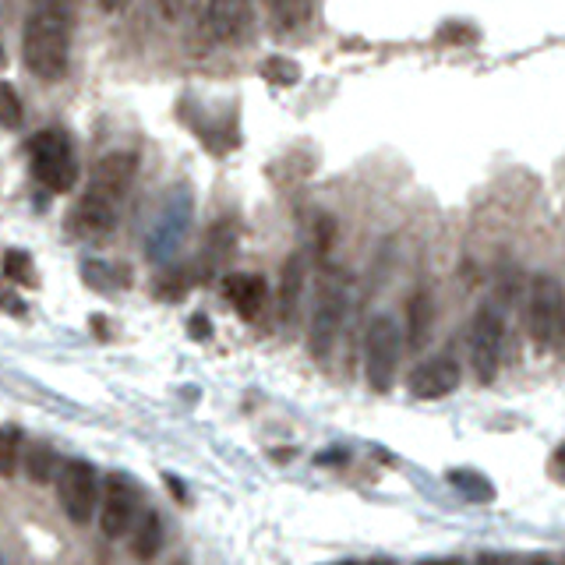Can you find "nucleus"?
<instances>
[{
    "label": "nucleus",
    "instance_id": "obj_1",
    "mask_svg": "<svg viewBox=\"0 0 565 565\" xmlns=\"http://www.w3.org/2000/svg\"><path fill=\"white\" fill-rule=\"evenodd\" d=\"M71 14L36 8L22 28V61L39 82H61L71 57Z\"/></svg>",
    "mask_w": 565,
    "mask_h": 565
},
{
    "label": "nucleus",
    "instance_id": "obj_2",
    "mask_svg": "<svg viewBox=\"0 0 565 565\" xmlns=\"http://www.w3.org/2000/svg\"><path fill=\"white\" fill-rule=\"evenodd\" d=\"M191 219H195V199H191L188 188H170V195L163 199L159 213L153 219L145 237V259L148 262H170L177 251L184 248L191 233Z\"/></svg>",
    "mask_w": 565,
    "mask_h": 565
},
{
    "label": "nucleus",
    "instance_id": "obj_3",
    "mask_svg": "<svg viewBox=\"0 0 565 565\" xmlns=\"http://www.w3.org/2000/svg\"><path fill=\"white\" fill-rule=\"evenodd\" d=\"M28 153H33L36 181L47 191H53V195H68V191L79 188L82 167H79V156H74V145L64 131H57V128L39 131L33 145H28Z\"/></svg>",
    "mask_w": 565,
    "mask_h": 565
},
{
    "label": "nucleus",
    "instance_id": "obj_4",
    "mask_svg": "<svg viewBox=\"0 0 565 565\" xmlns=\"http://www.w3.org/2000/svg\"><path fill=\"white\" fill-rule=\"evenodd\" d=\"M399 353H404V333L393 315H375L364 333V378L375 393H389L396 382Z\"/></svg>",
    "mask_w": 565,
    "mask_h": 565
},
{
    "label": "nucleus",
    "instance_id": "obj_5",
    "mask_svg": "<svg viewBox=\"0 0 565 565\" xmlns=\"http://www.w3.org/2000/svg\"><path fill=\"white\" fill-rule=\"evenodd\" d=\"M527 325L538 350H558L562 344V287L555 276H538L527 297Z\"/></svg>",
    "mask_w": 565,
    "mask_h": 565
},
{
    "label": "nucleus",
    "instance_id": "obj_6",
    "mask_svg": "<svg viewBox=\"0 0 565 565\" xmlns=\"http://www.w3.org/2000/svg\"><path fill=\"white\" fill-rule=\"evenodd\" d=\"M344 318H347V282L325 279L315 315H311V329H308V350L315 361H329V353L336 350L339 329H344Z\"/></svg>",
    "mask_w": 565,
    "mask_h": 565
},
{
    "label": "nucleus",
    "instance_id": "obj_7",
    "mask_svg": "<svg viewBox=\"0 0 565 565\" xmlns=\"http://www.w3.org/2000/svg\"><path fill=\"white\" fill-rule=\"evenodd\" d=\"M57 498H61L71 524H88L99 502V473L85 459H64L57 467Z\"/></svg>",
    "mask_w": 565,
    "mask_h": 565
},
{
    "label": "nucleus",
    "instance_id": "obj_8",
    "mask_svg": "<svg viewBox=\"0 0 565 565\" xmlns=\"http://www.w3.org/2000/svg\"><path fill=\"white\" fill-rule=\"evenodd\" d=\"M502 347H505V318L498 315V308H481L470 322V364L481 385L498 378Z\"/></svg>",
    "mask_w": 565,
    "mask_h": 565
},
{
    "label": "nucleus",
    "instance_id": "obj_9",
    "mask_svg": "<svg viewBox=\"0 0 565 565\" xmlns=\"http://www.w3.org/2000/svg\"><path fill=\"white\" fill-rule=\"evenodd\" d=\"M139 509H142V492L135 478H128V473H107V481H103V502H99L103 533H107L110 541L128 538Z\"/></svg>",
    "mask_w": 565,
    "mask_h": 565
},
{
    "label": "nucleus",
    "instance_id": "obj_10",
    "mask_svg": "<svg viewBox=\"0 0 565 565\" xmlns=\"http://www.w3.org/2000/svg\"><path fill=\"white\" fill-rule=\"evenodd\" d=\"M202 22H205V33L216 43L237 47V43H244L255 33V8H251V0H205Z\"/></svg>",
    "mask_w": 565,
    "mask_h": 565
},
{
    "label": "nucleus",
    "instance_id": "obj_11",
    "mask_svg": "<svg viewBox=\"0 0 565 565\" xmlns=\"http://www.w3.org/2000/svg\"><path fill=\"white\" fill-rule=\"evenodd\" d=\"M459 378H464L459 361H453L449 353H438V357H431V361H424L410 371L407 389L413 399H442V396L459 389Z\"/></svg>",
    "mask_w": 565,
    "mask_h": 565
},
{
    "label": "nucleus",
    "instance_id": "obj_12",
    "mask_svg": "<svg viewBox=\"0 0 565 565\" xmlns=\"http://www.w3.org/2000/svg\"><path fill=\"white\" fill-rule=\"evenodd\" d=\"M135 173H139V156L135 153H107L93 167L88 191H99V195L121 202L124 191L131 188V181H135Z\"/></svg>",
    "mask_w": 565,
    "mask_h": 565
},
{
    "label": "nucleus",
    "instance_id": "obj_13",
    "mask_svg": "<svg viewBox=\"0 0 565 565\" xmlns=\"http://www.w3.org/2000/svg\"><path fill=\"white\" fill-rule=\"evenodd\" d=\"M117 205L121 202H113L107 195H99V191H85V195L74 202V209H71V230L79 233V237H103V233H110L117 227Z\"/></svg>",
    "mask_w": 565,
    "mask_h": 565
},
{
    "label": "nucleus",
    "instance_id": "obj_14",
    "mask_svg": "<svg viewBox=\"0 0 565 565\" xmlns=\"http://www.w3.org/2000/svg\"><path fill=\"white\" fill-rule=\"evenodd\" d=\"M223 293H227L237 315L244 322H255L265 311V301H269V282L259 273H230L223 279Z\"/></svg>",
    "mask_w": 565,
    "mask_h": 565
},
{
    "label": "nucleus",
    "instance_id": "obj_15",
    "mask_svg": "<svg viewBox=\"0 0 565 565\" xmlns=\"http://www.w3.org/2000/svg\"><path fill=\"white\" fill-rule=\"evenodd\" d=\"M304 279H308V259L297 251L287 262H282V279H279V318L290 322L301 308V293H304Z\"/></svg>",
    "mask_w": 565,
    "mask_h": 565
},
{
    "label": "nucleus",
    "instance_id": "obj_16",
    "mask_svg": "<svg viewBox=\"0 0 565 565\" xmlns=\"http://www.w3.org/2000/svg\"><path fill=\"white\" fill-rule=\"evenodd\" d=\"M128 533H131V552H135V558L153 562L163 552V519L156 509H145L142 505Z\"/></svg>",
    "mask_w": 565,
    "mask_h": 565
},
{
    "label": "nucleus",
    "instance_id": "obj_17",
    "mask_svg": "<svg viewBox=\"0 0 565 565\" xmlns=\"http://www.w3.org/2000/svg\"><path fill=\"white\" fill-rule=\"evenodd\" d=\"M431 322H435V304H431V293L418 290L407 304V333H410L413 350L424 347V339L431 336Z\"/></svg>",
    "mask_w": 565,
    "mask_h": 565
},
{
    "label": "nucleus",
    "instance_id": "obj_18",
    "mask_svg": "<svg viewBox=\"0 0 565 565\" xmlns=\"http://www.w3.org/2000/svg\"><path fill=\"white\" fill-rule=\"evenodd\" d=\"M269 11H273V33H293L311 19V0H269Z\"/></svg>",
    "mask_w": 565,
    "mask_h": 565
},
{
    "label": "nucleus",
    "instance_id": "obj_19",
    "mask_svg": "<svg viewBox=\"0 0 565 565\" xmlns=\"http://www.w3.org/2000/svg\"><path fill=\"white\" fill-rule=\"evenodd\" d=\"M449 484L470 502H492L495 498V484L478 470H449Z\"/></svg>",
    "mask_w": 565,
    "mask_h": 565
},
{
    "label": "nucleus",
    "instance_id": "obj_20",
    "mask_svg": "<svg viewBox=\"0 0 565 565\" xmlns=\"http://www.w3.org/2000/svg\"><path fill=\"white\" fill-rule=\"evenodd\" d=\"M57 467H61V464H57V456H53L50 445H43V442L28 445V453H25L28 481H33V484H50L57 478Z\"/></svg>",
    "mask_w": 565,
    "mask_h": 565
},
{
    "label": "nucleus",
    "instance_id": "obj_21",
    "mask_svg": "<svg viewBox=\"0 0 565 565\" xmlns=\"http://www.w3.org/2000/svg\"><path fill=\"white\" fill-rule=\"evenodd\" d=\"M0 124L8 131H19L25 124V107H22V96L19 88L11 82H0Z\"/></svg>",
    "mask_w": 565,
    "mask_h": 565
},
{
    "label": "nucleus",
    "instance_id": "obj_22",
    "mask_svg": "<svg viewBox=\"0 0 565 565\" xmlns=\"http://www.w3.org/2000/svg\"><path fill=\"white\" fill-rule=\"evenodd\" d=\"M22 456V431L19 428H0V478H14Z\"/></svg>",
    "mask_w": 565,
    "mask_h": 565
},
{
    "label": "nucleus",
    "instance_id": "obj_23",
    "mask_svg": "<svg viewBox=\"0 0 565 565\" xmlns=\"http://www.w3.org/2000/svg\"><path fill=\"white\" fill-rule=\"evenodd\" d=\"M4 279L19 282V287H33V282H36V265H33V259H28L25 251L11 248L8 255H4Z\"/></svg>",
    "mask_w": 565,
    "mask_h": 565
},
{
    "label": "nucleus",
    "instance_id": "obj_24",
    "mask_svg": "<svg viewBox=\"0 0 565 565\" xmlns=\"http://www.w3.org/2000/svg\"><path fill=\"white\" fill-rule=\"evenodd\" d=\"M230 255H233V233L227 227H216L209 233V248H205V269H219L223 259H230Z\"/></svg>",
    "mask_w": 565,
    "mask_h": 565
},
{
    "label": "nucleus",
    "instance_id": "obj_25",
    "mask_svg": "<svg viewBox=\"0 0 565 565\" xmlns=\"http://www.w3.org/2000/svg\"><path fill=\"white\" fill-rule=\"evenodd\" d=\"M262 79H269L273 85H297L301 68L287 61V57H269V61H262Z\"/></svg>",
    "mask_w": 565,
    "mask_h": 565
},
{
    "label": "nucleus",
    "instance_id": "obj_26",
    "mask_svg": "<svg viewBox=\"0 0 565 565\" xmlns=\"http://www.w3.org/2000/svg\"><path fill=\"white\" fill-rule=\"evenodd\" d=\"M82 273H85V282H88V287H96V290H117V269H113V265H107V262H85L82 265Z\"/></svg>",
    "mask_w": 565,
    "mask_h": 565
},
{
    "label": "nucleus",
    "instance_id": "obj_27",
    "mask_svg": "<svg viewBox=\"0 0 565 565\" xmlns=\"http://www.w3.org/2000/svg\"><path fill=\"white\" fill-rule=\"evenodd\" d=\"M184 4H188V0H156V8H159V14H163L167 22H177V19H181Z\"/></svg>",
    "mask_w": 565,
    "mask_h": 565
},
{
    "label": "nucleus",
    "instance_id": "obj_28",
    "mask_svg": "<svg viewBox=\"0 0 565 565\" xmlns=\"http://www.w3.org/2000/svg\"><path fill=\"white\" fill-rule=\"evenodd\" d=\"M473 565H516L509 555H498V552H484V555H478V562Z\"/></svg>",
    "mask_w": 565,
    "mask_h": 565
},
{
    "label": "nucleus",
    "instance_id": "obj_29",
    "mask_svg": "<svg viewBox=\"0 0 565 565\" xmlns=\"http://www.w3.org/2000/svg\"><path fill=\"white\" fill-rule=\"evenodd\" d=\"M74 4H79V0H36V8H53V11H64V14H71Z\"/></svg>",
    "mask_w": 565,
    "mask_h": 565
},
{
    "label": "nucleus",
    "instance_id": "obj_30",
    "mask_svg": "<svg viewBox=\"0 0 565 565\" xmlns=\"http://www.w3.org/2000/svg\"><path fill=\"white\" fill-rule=\"evenodd\" d=\"M191 336H195V339H205V336H209V322H205V318H191Z\"/></svg>",
    "mask_w": 565,
    "mask_h": 565
},
{
    "label": "nucleus",
    "instance_id": "obj_31",
    "mask_svg": "<svg viewBox=\"0 0 565 565\" xmlns=\"http://www.w3.org/2000/svg\"><path fill=\"white\" fill-rule=\"evenodd\" d=\"M131 4V0H99V8L107 11V14H117V11H124Z\"/></svg>",
    "mask_w": 565,
    "mask_h": 565
},
{
    "label": "nucleus",
    "instance_id": "obj_32",
    "mask_svg": "<svg viewBox=\"0 0 565 565\" xmlns=\"http://www.w3.org/2000/svg\"><path fill=\"white\" fill-rule=\"evenodd\" d=\"M527 565H562V562H558L555 555H533Z\"/></svg>",
    "mask_w": 565,
    "mask_h": 565
},
{
    "label": "nucleus",
    "instance_id": "obj_33",
    "mask_svg": "<svg viewBox=\"0 0 565 565\" xmlns=\"http://www.w3.org/2000/svg\"><path fill=\"white\" fill-rule=\"evenodd\" d=\"M421 565H464L459 558H431V562H421Z\"/></svg>",
    "mask_w": 565,
    "mask_h": 565
},
{
    "label": "nucleus",
    "instance_id": "obj_34",
    "mask_svg": "<svg viewBox=\"0 0 565 565\" xmlns=\"http://www.w3.org/2000/svg\"><path fill=\"white\" fill-rule=\"evenodd\" d=\"M4 61H8V57H4V43H0V68H4Z\"/></svg>",
    "mask_w": 565,
    "mask_h": 565
},
{
    "label": "nucleus",
    "instance_id": "obj_35",
    "mask_svg": "<svg viewBox=\"0 0 565 565\" xmlns=\"http://www.w3.org/2000/svg\"><path fill=\"white\" fill-rule=\"evenodd\" d=\"M339 565H357V562H339Z\"/></svg>",
    "mask_w": 565,
    "mask_h": 565
}]
</instances>
